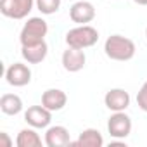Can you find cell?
<instances>
[{
    "instance_id": "4",
    "label": "cell",
    "mask_w": 147,
    "mask_h": 147,
    "mask_svg": "<svg viewBox=\"0 0 147 147\" xmlns=\"http://www.w3.org/2000/svg\"><path fill=\"white\" fill-rule=\"evenodd\" d=\"M35 5V0H0V12L11 19H24Z\"/></svg>"
},
{
    "instance_id": "7",
    "label": "cell",
    "mask_w": 147,
    "mask_h": 147,
    "mask_svg": "<svg viewBox=\"0 0 147 147\" xmlns=\"http://www.w3.org/2000/svg\"><path fill=\"white\" fill-rule=\"evenodd\" d=\"M24 121L33 128H47L52 121V111L45 106H31L24 113Z\"/></svg>"
},
{
    "instance_id": "6",
    "label": "cell",
    "mask_w": 147,
    "mask_h": 147,
    "mask_svg": "<svg viewBox=\"0 0 147 147\" xmlns=\"http://www.w3.org/2000/svg\"><path fill=\"white\" fill-rule=\"evenodd\" d=\"M5 80L12 87H26L31 82V69L23 62H14L5 71Z\"/></svg>"
},
{
    "instance_id": "11",
    "label": "cell",
    "mask_w": 147,
    "mask_h": 147,
    "mask_svg": "<svg viewBox=\"0 0 147 147\" xmlns=\"http://www.w3.org/2000/svg\"><path fill=\"white\" fill-rule=\"evenodd\" d=\"M45 144L49 147H64V145H69L71 144V137H69L67 128L61 126V125L47 128V131H45Z\"/></svg>"
},
{
    "instance_id": "2",
    "label": "cell",
    "mask_w": 147,
    "mask_h": 147,
    "mask_svg": "<svg viewBox=\"0 0 147 147\" xmlns=\"http://www.w3.org/2000/svg\"><path fill=\"white\" fill-rule=\"evenodd\" d=\"M99 42V31L88 24H78L66 33V43L73 49H88Z\"/></svg>"
},
{
    "instance_id": "21",
    "label": "cell",
    "mask_w": 147,
    "mask_h": 147,
    "mask_svg": "<svg viewBox=\"0 0 147 147\" xmlns=\"http://www.w3.org/2000/svg\"><path fill=\"white\" fill-rule=\"evenodd\" d=\"M145 36H147V28H145Z\"/></svg>"
},
{
    "instance_id": "1",
    "label": "cell",
    "mask_w": 147,
    "mask_h": 147,
    "mask_svg": "<svg viewBox=\"0 0 147 147\" xmlns=\"http://www.w3.org/2000/svg\"><path fill=\"white\" fill-rule=\"evenodd\" d=\"M104 52L113 61H130V59H133L137 47H135L133 40H130L126 36L111 35L104 43Z\"/></svg>"
},
{
    "instance_id": "9",
    "label": "cell",
    "mask_w": 147,
    "mask_h": 147,
    "mask_svg": "<svg viewBox=\"0 0 147 147\" xmlns=\"http://www.w3.org/2000/svg\"><path fill=\"white\" fill-rule=\"evenodd\" d=\"M87 57L82 49H73L67 47V50L62 52V67L69 73H78L85 67Z\"/></svg>"
},
{
    "instance_id": "3",
    "label": "cell",
    "mask_w": 147,
    "mask_h": 147,
    "mask_svg": "<svg viewBox=\"0 0 147 147\" xmlns=\"http://www.w3.org/2000/svg\"><path fill=\"white\" fill-rule=\"evenodd\" d=\"M47 31H49V24H47L45 19L30 18L26 21V24L23 26V30H21L19 42H21V45H33V43H38V42H43Z\"/></svg>"
},
{
    "instance_id": "19",
    "label": "cell",
    "mask_w": 147,
    "mask_h": 147,
    "mask_svg": "<svg viewBox=\"0 0 147 147\" xmlns=\"http://www.w3.org/2000/svg\"><path fill=\"white\" fill-rule=\"evenodd\" d=\"M12 140L9 138V135L5 131H0V147H11Z\"/></svg>"
},
{
    "instance_id": "17",
    "label": "cell",
    "mask_w": 147,
    "mask_h": 147,
    "mask_svg": "<svg viewBox=\"0 0 147 147\" xmlns=\"http://www.w3.org/2000/svg\"><path fill=\"white\" fill-rule=\"evenodd\" d=\"M36 7L42 14L45 16H50L54 12L59 11L61 7V0H36Z\"/></svg>"
},
{
    "instance_id": "20",
    "label": "cell",
    "mask_w": 147,
    "mask_h": 147,
    "mask_svg": "<svg viewBox=\"0 0 147 147\" xmlns=\"http://www.w3.org/2000/svg\"><path fill=\"white\" fill-rule=\"evenodd\" d=\"M135 4H138V5H147V0H133Z\"/></svg>"
},
{
    "instance_id": "15",
    "label": "cell",
    "mask_w": 147,
    "mask_h": 147,
    "mask_svg": "<svg viewBox=\"0 0 147 147\" xmlns=\"http://www.w3.org/2000/svg\"><path fill=\"white\" fill-rule=\"evenodd\" d=\"M0 109L7 116H16L23 111V100L16 94H4L0 97Z\"/></svg>"
},
{
    "instance_id": "13",
    "label": "cell",
    "mask_w": 147,
    "mask_h": 147,
    "mask_svg": "<svg viewBox=\"0 0 147 147\" xmlns=\"http://www.w3.org/2000/svg\"><path fill=\"white\" fill-rule=\"evenodd\" d=\"M66 102H67V95H66V92H62L59 88H49L42 95V106H45L52 113L61 111L66 106Z\"/></svg>"
},
{
    "instance_id": "18",
    "label": "cell",
    "mask_w": 147,
    "mask_h": 147,
    "mask_svg": "<svg viewBox=\"0 0 147 147\" xmlns=\"http://www.w3.org/2000/svg\"><path fill=\"white\" fill-rule=\"evenodd\" d=\"M137 104L144 113H147V82L140 87V90L137 94Z\"/></svg>"
},
{
    "instance_id": "14",
    "label": "cell",
    "mask_w": 147,
    "mask_h": 147,
    "mask_svg": "<svg viewBox=\"0 0 147 147\" xmlns=\"http://www.w3.org/2000/svg\"><path fill=\"white\" fill-rule=\"evenodd\" d=\"M69 145H78V147H102L104 145V137L99 130L95 128H87L80 133L76 142H71Z\"/></svg>"
},
{
    "instance_id": "5",
    "label": "cell",
    "mask_w": 147,
    "mask_h": 147,
    "mask_svg": "<svg viewBox=\"0 0 147 147\" xmlns=\"http://www.w3.org/2000/svg\"><path fill=\"white\" fill-rule=\"evenodd\" d=\"M107 131L114 138H126L131 131V119L125 111L114 113L107 121Z\"/></svg>"
},
{
    "instance_id": "8",
    "label": "cell",
    "mask_w": 147,
    "mask_h": 147,
    "mask_svg": "<svg viewBox=\"0 0 147 147\" xmlns=\"http://www.w3.org/2000/svg\"><path fill=\"white\" fill-rule=\"evenodd\" d=\"M69 18L76 24H88L95 18V7L90 2H87V0L75 2L69 9Z\"/></svg>"
},
{
    "instance_id": "16",
    "label": "cell",
    "mask_w": 147,
    "mask_h": 147,
    "mask_svg": "<svg viewBox=\"0 0 147 147\" xmlns=\"http://www.w3.org/2000/svg\"><path fill=\"white\" fill-rule=\"evenodd\" d=\"M16 145L18 147H42V138L40 135L31 128H24L18 133L16 138Z\"/></svg>"
},
{
    "instance_id": "10",
    "label": "cell",
    "mask_w": 147,
    "mask_h": 147,
    "mask_svg": "<svg viewBox=\"0 0 147 147\" xmlns=\"http://www.w3.org/2000/svg\"><path fill=\"white\" fill-rule=\"evenodd\" d=\"M104 104L109 111H114V113L125 111L130 106V94L123 88H111L104 95Z\"/></svg>"
},
{
    "instance_id": "12",
    "label": "cell",
    "mask_w": 147,
    "mask_h": 147,
    "mask_svg": "<svg viewBox=\"0 0 147 147\" xmlns=\"http://www.w3.org/2000/svg\"><path fill=\"white\" fill-rule=\"evenodd\" d=\"M49 54V47L43 42H38V43H33V45H23L21 49V55L24 61H28L30 64H40L42 61H45Z\"/></svg>"
}]
</instances>
